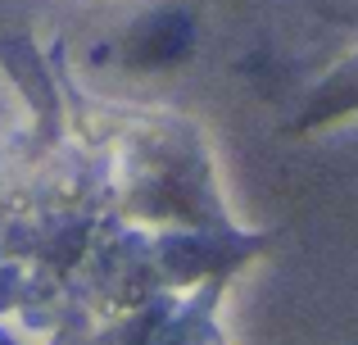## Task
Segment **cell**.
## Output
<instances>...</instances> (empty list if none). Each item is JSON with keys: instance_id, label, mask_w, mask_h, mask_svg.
Instances as JSON below:
<instances>
[{"instance_id": "cell-1", "label": "cell", "mask_w": 358, "mask_h": 345, "mask_svg": "<svg viewBox=\"0 0 358 345\" xmlns=\"http://www.w3.org/2000/svg\"><path fill=\"white\" fill-rule=\"evenodd\" d=\"M191 45H195L191 18L177 14V9H159V14H150L145 23L131 32L127 55H131V64H141V69H168V64L186 59Z\"/></svg>"}, {"instance_id": "cell-2", "label": "cell", "mask_w": 358, "mask_h": 345, "mask_svg": "<svg viewBox=\"0 0 358 345\" xmlns=\"http://www.w3.org/2000/svg\"><path fill=\"white\" fill-rule=\"evenodd\" d=\"M350 114H358V55L317 82V91L308 96V105H304V114L295 118V127L299 132H313V127H331Z\"/></svg>"}]
</instances>
